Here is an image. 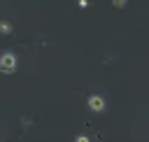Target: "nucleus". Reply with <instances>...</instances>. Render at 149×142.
<instances>
[{
	"label": "nucleus",
	"instance_id": "obj_3",
	"mask_svg": "<svg viewBox=\"0 0 149 142\" xmlns=\"http://www.w3.org/2000/svg\"><path fill=\"white\" fill-rule=\"evenodd\" d=\"M0 33H2V35H9V33H12V23H9V21H0Z\"/></svg>",
	"mask_w": 149,
	"mask_h": 142
},
{
	"label": "nucleus",
	"instance_id": "obj_2",
	"mask_svg": "<svg viewBox=\"0 0 149 142\" xmlns=\"http://www.w3.org/2000/svg\"><path fill=\"white\" fill-rule=\"evenodd\" d=\"M88 109L91 112H105V98L102 95H88Z\"/></svg>",
	"mask_w": 149,
	"mask_h": 142
},
{
	"label": "nucleus",
	"instance_id": "obj_5",
	"mask_svg": "<svg viewBox=\"0 0 149 142\" xmlns=\"http://www.w3.org/2000/svg\"><path fill=\"white\" fill-rule=\"evenodd\" d=\"M126 2H128V0H112V5H114V7H123Z\"/></svg>",
	"mask_w": 149,
	"mask_h": 142
},
{
	"label": "nucleus",
	"instance_id": "obj_6",
	"mask_svg": "<svg viewBox=\"0 0 149 142\" xmlns=\"http://www.w3.org/2000/svg\"><path fill=\"white\" fill-rule=\"evenodd\" d=\"M79 7H88V0H79Z\"/></svg>",
	"mask_w": 149,
	"mask_h": 142
},
{
	"label": "nucleus",
	"instance_id": "obj_1",
	"mask_svg": "<svg viewBox=\"0 0 149 142\" xmlns=\"http://www.w3.org/2000/svg\"><path fill=\"white\" fill-rule=\"evenodd\" d=\"M16 70V56L12 54V51H5V54H0V72H5V74H12Z\"/></svg>",
	"mask_w": 149,
	"mask_h": 142
},
{
	"label": "nucleus",
	"instance_id": "obj_4",
	"mask_svg": "<svg viewBox=\"0 0 149 142\" xmlns=\"http://www.w3.org/2000/svg\"><path fill=\"white\" fill-rule=\"evenodd\" d=\"M74 142H91V137H88V135H77Z\"/></svg>",
	"mask_w": 149,
	"mask_h": 142
}]
</instances>
